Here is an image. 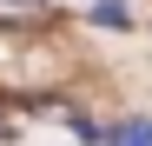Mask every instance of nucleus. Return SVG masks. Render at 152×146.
Returning a JSON list of instances; mask_svg holds the SVG:
<instances>
[{
    "label": "nucleus",
    "instance_id": "obj_1",
    "mask_svg": "<svg viewBox=\"0 0 152 146\" xmlns=\"http://www.w3.org/2000/svg\"><path fill=\"white\" fill-rule=\"evenodd\" d=\"M99 146H152V113H132V119H113Z\"/></svg>",
    "mask_w": 152,
    "mask_h": 146
}]
</instances>
